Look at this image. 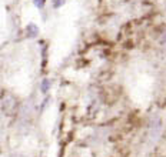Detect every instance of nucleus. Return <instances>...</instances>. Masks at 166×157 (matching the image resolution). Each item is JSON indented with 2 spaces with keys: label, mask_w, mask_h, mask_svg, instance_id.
<instances>
[{
  "label": "nucleus",
  "mask_w": 166,
  "mask_h": 157,
  "mask_svg": "<svg viewBox=\"0 0 166 157\" xmlns=\"http://www.w3.org/2000/svg\"><path fill=\"white\" fill-rule=\"evenodd\" d=\"M36 5H37V6L40 7L42 5H44V0H36Z\"/></svg>",
  "instance_id": "obj_1"
},
{
  "label": "nucleus",
  "mask_w": 166,
  "mask_h": 157,
  "mask_svg": "<svg viewBox=\"0 0 166 157\" xmlns=\"http://www.w3.org/2000/svg\"><path fill=\"white\" fill-rule=\"evenodd\" d=\"M47 87H49L47 81H44V83H43V86H42V89H43V90H47Z\"/></svg>",
  "instance_id": "obj_2"
},
{
  "label": "nucleus",
  "mask_w": 166,
  "mask_h": 157,
  "mask_svg": "<svg viewBox=\"0 0 166 157\" xmlns=\"http://www.w3.org/2000/svg\"><path fill=\"white\" fill-rule=\"evenodd\" d=\"M62 3H63V0H57V2H56V5H55V6H60Z\"/></svg>",
  "instance_id": "obj_3"
}]
</instances>
